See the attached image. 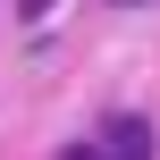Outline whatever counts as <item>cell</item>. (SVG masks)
Returning <instances> with one entry per match:
<instances>
[{
	"label": "cell",
	"instance_id": "obj_1",
	"mask_svg": "<svg viewBox=\"0 0 160 160\" xmlns=\"http://www.w3.org/2000/svg\"><path fill=\"white\" fill-rule=\"evenodd\" d=\"M152 152H160V135H152L143 110H110L93 127V160H152Z\"/></svg>",
	"mask_w": 160,
	"mask_h": 160
},
{
	"label": "cell",
	"instance_id": "obj_3",
	"mask_svg": "<svg viewBox=\"0 0 160 160\" xmlns=\"http://www.w3.org/2000/svg\"><path fill=\"white\" fill-rule=\"evenodd\" d=\"M110 8H143V0H110Z\"/></svg>",
	"mask_w": 160,
	"mask_h": 160
},
{
	"label": "cell",
	"instance_id": "obj_2",
	"mask_svg": "<svg viewBox=\"0 0 160 160\" xmlns=\"http://www.w3.org/2000/svg\"><path fill=\"white\" fill-rule=\"evenodd\" d=\"M59 160H93V143H68V152H59Z\"/></svg>",
	"mask_w": 160,
	"mask_h": 160
}]
</instances>
